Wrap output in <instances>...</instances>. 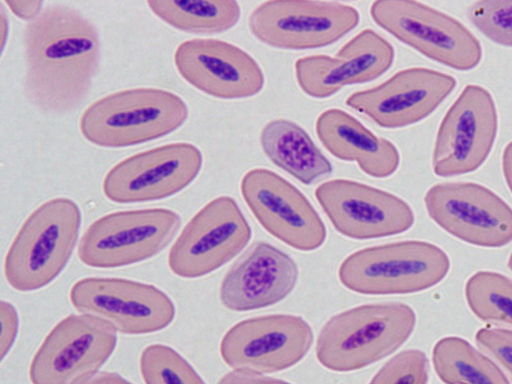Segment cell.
<instances>
[{"mask_svg": "<svg viewBox=\"0 0 512 384\" xmlns=\"http://www.w3.org/2000/svg\"><path fill=\"white\" fill-rule=\"evenodd\" d=\"M24 93L49 114L75 110L86 98L101 59L98 30L77 9L50 4L23 31Z\"/></svg>", "mask_w": 512, "mask_h": 384, "instance_id": "1", "label": "cell"}, {"mask_svg": "<svg viewBox=\"0 0 512 384\" xmlns=\"http://www.w3.org/2000/svg\"><path fill=\"white\" fill-rule=\"evenodd\" d=\"M415 325L416 314L405 303L353 307L332 316L323 325L316 341V357L331 371L359 370L401 347Z\"/></svg>", "mask_w": 512, "mask_h": 384, "instance_id": "2", "label": "cell"}, {"mask_svg": "<svg viewBox=\"0 0 512 384\" xmlns=\"http://www.w3.org/2000/svg\"><path fill=\"white\" fill-rule=\"evenodd\" d=\"M0 15H1V19H0V23H1V48L3 49L4 48V45H5V42H6V38H7V35H8V19L6 17V13H5V10H4V3L1 2V9H0Z\"/></svg>", "mask_w": 512, "mask_h": 384, "instance_id": "36", "label": "cell"}, {"mask_svg": "<svg viewBox=\"0 0 512 384\" xmlns=\"http://www.w3.org/2000/svg\"><path fill=\"white\" fill-rule=\"evenodd\" d=\"M429 217L466 243L500 248L512 242V208L489 188L473 182H446L424 196Z\"/></svg>", "mask_w": 512, "mask_h": 384, "instance_id": "14", "label": "cell"}, {"mask_svg": "<svg viewBox=\"0 0 512 384\" xmlns=\"http://www.w3.org/2000/svg\"><path fill=\"white\" fill-rule=\"evenodd\" d=\"M475 340L512 377V330L481 328L476 332Z\"/></svg>", "mask_w": 512, "mask_h": 384, "instance_id": "30", "label": "cell"}, {"mask_svg": "<svg viewBox=\"0 0 512 384\" xmlns=\"http://www.w3.org/2000/svg\"><path fill=\"white\" fill-rule=\"evenodd\" d=\"M359 20L356 8L340 2L271 0L250 12L248 27L256 39L268 46L306 50L335 43Z\"/></svg>", "mask_w": 512, "mask_h": 384, "instance_id": "8", "label": "cell"}, {"mask_svg": "<svg viewBox=\"0 0 512 384\" xmlns=\"http://www.w3.org/2000/svg\"><path fill=\"white\" fill-rule=\"evenodd\" d=\"M250 211L271 235L300 251L323 245L326 228L308 199L290 182L265 168L247 171L240 182Z\"/></svg>", "mask_w": 512, "mask_h": 384, "instance_id": "16", "label": "cell"}, {"mask_svg": "<svg viewBox=\"0 0 512 384\" xmlns=\"http://www.w3.org/2000/svg\"><path fill=\"white\" fill-rule=\"evenodd\" d=\"M116 331L86 314H70L46 335L34 354L32 384H76L98 372L113 353Z\"/></svg>", "mask_w": 512, "mask_h": 384, "instance_id": "11", "label": "cell"}, {"mask_svg": "<svg viewBox=\"0 0 512 384\" xmlns=\"http://www.w3.org/2000/svg\"><path fill=\"white\" fill-rule=\"evenodd\" d=\"M502 171L507 186L512 193V141H510L503 150Z\"/></svg>", "mask_w": 512, "mask_h": 384, "instance_id": "35", "label": "cell"}, {"mask_svg": "<svg viewBox=\"0 0 512 384\" xmlns=\"http://www.w3.org/2000/svg\"><path fill=\"white\" fill-rule=\"evenodd\" d=\"M455 85V78L449 74L412 67L373 88L352 93L346 104L383 128H401L429 116Z\"/></svg>", "mask_w": 512, "mask_h": 384, "instance_id": "18", "label": "cell"}, {"mask_svg": "<svg viewBox=\"0 0 512 384\" xmlns=\"http://www.w3.org/2000/svg\"><path fill=\"white\" fill-rule=\"evenodd\" d=\"M497 127L491 93L480 85H466L439 125L432 153L433 172L450 177L478 169L491 152Z\"/></svg>", "mask_w": 512, "mask_h": 384, "instance_id": "13", "label": "cell"}, {"mask_svg": "<svg viewBox=\"0 0 512 384\" xmlns=\"http://www.w3.org/2000/svg\"><path fill=\"white\" fill-rule=\"evenodd\" d=\"M465 299L486 322L512 326V279L494 271H477L466 281Z\"/></svg>", "mask_w": 512, "mask_h": 384, "instance_id": "26", "label": "cell"}, {"mask_svg": "<svg viewBox=\"0 0 512 384\" xmlns=\"http://www.w3.org/2000/svg\"><path fill=\"white\" fill-rule=\"evenodd\" d=\"M313 340L312 328L303 317L272 314L233 325L223 335L219 351L233 370L269 374L300 362Z\"/></svg>", "mask_w": 512, "mask_h": 384, "instance_id": "12", "label": "cell"}, {"mask_svg": "<svg viewBox=\"0 0 512 384\" xmlns=\"http://www.w3.org/2000/svg\"><path fill=\"white\" fill-rule=\"evenodd\" d=\"M188 107L177 94L139 87L117 91L94 101L83 112L79 129L90 143L122 148L152 141L181 127Z\"/></svg>", "mask_w": 512, "mask_h": 384, "instance_id": "3", "label": "cell"}, {"mask_svg": "<svg viewBox=\"0 0 512 384\" xmlns=\"http://www.w3.org/2000/svg\"><path fill=\"white\" fill-rule=\"evenodd\" d=\"M260 146L270 161L303 184L332 172V165L308 133L288 119H273L260 133Z\"/></svg>", "mask_w": 512, "mask_h": 384, "instance_id": "23", "label": "cell"}, {"mask_svg": "<svg viewBox=\"0 0 512 384\" xmlns=\"http://www.w3.org/2000/svg\"><path fill=\"white\" fill-rule=\"evenodd\" d=\"M202 163L201 151L191 143L155 147L114 165L103 180V193L122 204L164 199L193 182Z\"/></svg>", "mask_w": 512, "mask_h": 384, "instance_id": "15", "label": "cell"}, {"mask_svg": "<svg viewBox=\"0 0 512 384\" xmlns=\"http://www.w3.org/2000/svg\"><path fill=\"white\" fill-rule=\"evenodd\" d=\"M76 384H132L115 372L98 371Z\"/></svg>", "mask_w": 512, "mask_h": 384, "instance_id": "34", "label": "cell"}, {"mask_svg": "<svg viewBox=\"0 0 512 384\" xmlns=\"http://www.w3.org/2000/svg\"><path fill=\"white\" fill-rule=\"evenodd\" d=\"M80 224V208L69 198H52L37 207L7 251V283L17 291L30 292L52 282L70 259Z\"/></svg>", "mask_w": 512, "mask_h": 384, "instance_id": "4", "label": "cell"}, {"mask_svg": "<svg viewBox=\"0 0 512 384\" xmlns=\"http://www.w3.org/2000/svg\"><path fill=\"white\" fill-rule=\"evenodd\" d=\"M393 46L372 29H364L346 42L335 56L310 55L294 64L300 89L324 99L347 85L369 82L384 74L394 61Z\"/></svg>", "mask_w": 512, "mask_h": 384, "instance_id": "20", "label": "cell"}, {"mask_svg": "<svg viewBox=\"0 0 512 384\" xmlns=\"http://www.w3.org/2000/svg\"><path fill=\"white\" fill-rule=\"evenodd\" d=\"M450 260L439 246L407 240L367 247L347 256L339 281L366 295L409 294L427 290L448 274Z\"/></svg>", "mask_w": 512, "mask_h": 384, "instance_id": "5", "label": "cell"}, {"mask_svg": "<svg viewBox=\"0 0 512 384\" xmlns=\"http://www.w3.org/2000/svg\"><path fill=\"white\" fill-rule=\"evenodd\" d=\"M318 139L336 158L356 162L374 178H387L398 169L400 155L388 139L378 137L344 110H324L315 123Z\"/></svg>", "mask_w": 512, "mask_h": 384, "instance_id": "22", "label": "cell"}, {"mask_svg": "<svg viewBox=\"0 0 512 384\" xmlns=\"http://www.w3.org/2000/svg\"><path fill=\"white\" fill-rule=\"evenodd\" d=\"M315 197L343 236L364 240L401 234L414 223L408 203L387 191L347 179L321 183Z\"/></svg>", "mask_w": 512, "mask_h": 384, "instance_id": "17", "label": "cell"}, {"mask_svg": "<svg viewBox=\"0 0 512 384\" xmlns=\"http://www.w3.org/2000/svg\"><path fill=\"white\" fill-rule=\"evenodd\" d=\"M372 20L402 43L456 70L467 71L481 61L477 38L458 20L412 0H377Z\"/></svg>", "mask_w": 512, "mask_h": 384, "instance_id": "6", "label": "cell"}, {"mask_svg": "<svg viewBox=\"0 0 512 384\" xmlns=\"http://www.w3.org/2000/svg\"><path fill=\"white\" fill-rule=\"evenodd\" d=\"M2 2L14 16L28 23L34 20L44 8L41 0H4Z\"/></svg>", "mask_w": 512, "mask_h": 384, "instance_id": "33", "label": "cell"}, {"mask_svg": "<svg viewBox=\"0 0 512 384\" xmlns=\"http://www.w3.org/2000/svg\"><path fill=\"white\" fill-rule=\"evenodd\" d=\"M217 384H291L287 381L265 376L261 373L232 370L223 375Z\"/></svg>", "mask_w": 512, "mask_h": 384, "instance_id": "32", "label": "cell"}, {"mask_svg": "<svg viewBox=\"0 0 512 384\" xmlns=\"http://www.w3.org/2000/svg\"><path fill=\"white\" fill-rule=\"evenodd\" d=\"M296 262L265 241L253 244L227 271L219 288L222 305L243 312L274 305L295 288Z\"/></svg>", "mask_w": 512, "mask_h": 384, "instance_id": "21", "label": "cell"}, {"mask_svg": "<svg viewBox=\"0 0 512 384\" xmlns=\"http://www.w3.org/2000/svg\"><path fill=\"white\" fill-rule=\"evenodd\" d=\"M174 64L187 83L220 99L249 98L264 85L256 60L240 47L219 39L198 38L180 43Z\"/></svg>", "mask_w": 512, "mask_h": 384, "instance_id": "19", "label": "cell"}, {"mask_svg": "<svg viewBox=\"0 0 512 384\" xmlns=\"http://www.w3.org/2000/svg\"><path fill=\"white\" fill-rule=\"evenodd\" d=\"M466 15L491 41L512 47V0H478L468 6Z\"/></svg>", "mask_w": 512, "mask_h": 384, "instance_id": "28", "label": "cell"}, {"mask_svg": "<svg viewBox=\"0 0 512 384\" xmlns=\"http://www.w3.org/2000/svg\"><path fill=\"white\" fill-rule=\"evenodd\" d=\"M140 371L145 384H206L184 357L160 343L143 349Z\"/></svg>", "mask_w": 512, "mask_h": 384, "instance_id": "27", "label": "cell"}, {"mask_svg": "<svg viewBox=\"0 0 512 384\" xmlns=\"http://www.w3.org/2000/svg\"><path fill=\"white\" fill-rule=\"evenodd\" d=\"M69 299L78 312L129 335L163 330L176 313L172 300L156 286L122 278L80 279L72 285Z\"/></svg>", "mask_w": 512, "mask_h": 384, "instance_id": "9", "label": "cell"}, {"mask_svg": "<svg viewBox=\"0 0 512 384\" xmlns=\"http://www.w3.org/2000/svg\"><path fill=\"white\" fill-rule=\"evenodd\" d=\"M180 225L179 214L166 208L112 212L85 230L78 245V258L93 268L138 263L161 252Z\"/></svg>", "mask_w": 512, "mask_h": 384, "instance_id": "7", "label": "cell"}, {"mask_svg": "<svg viewBox=\"0 0 512 384\" xmlns=\"http://www.w3.org/2000/svg\"><path fill=\"white\" fill-rule=\"evenodd\" d=\"M432 364L445 384H511L494 361L459 336H445L434 344Z\"/></svg>", "mask_w": 512, "mask_h": 384, "instance_id": "24", "label": "cell"}, {"mask_svg": "<svg viewBox=\"0 0 512 384\" xmlns=\"http://www.w3.org/2000/svg\"><path fill=\"white\" fill-rule=\"evenodd\" d=\"M508 267L512 271V251H511V253L509 255V258H508Z\"/></svg>", "mask_w": 512, "mask_h": 384, "instance_id": "37", "label": "cell"}, {"mask_svg": "<svg viewBox=\"0 0 512 384\" xmlns=\"http://www.w3.org/2000/svg\"><path fill=\"white\" fill-rule=\"evenodd\" d=\"M18 314L8 301L0 303V354L3 359L12 348L18 333Z\"/></svg>", "mask_w": 512, "mask_h": 384, "instance_id": "31", "label": "cell"}, {"mask_svg": "<svg viewBox=\"0 0 512 384\" xmlns=\"http://www.w3.org/2000/svg\"><path fill=\"white\" fill-rule=\"evenodd\" d=\"M429 360L419 349L403 350L377 371L368 384H427Z\"/></svg>", "mask_w": 512, "mask_h": 384, "instance_id": "29", "label": "cell"}, {"mask_svg": "<svg viewBox=\"0 0 512 384\" xmlns=\"http://www.w3.org/2000/svg\"><path fill=\"white\" fill-rule=\"evenodd\" d=\"M151 12L169 26L188 33L214 34L233 28L241 9L234 0H149Z\"/></svg>", "mask_w": 512, "mask_h": 384, "instance_id": "25", "label": "cell"}, {"mask_svg": "<svg viewBox=\"0 0 512 384\" xmlns=\"http://www.w3.org/2000/svg\"><path fill=\"white\" fill-rule=\"evenodd\" d=\"M251 228L237 202L219 196L185 225L168 255V266L182 278H198L220 268L248 244Z\"/></svg>", "mask_w": 512, "mask_h": 384, "instance_id": "10", "label": "cell"}]
</instances>
